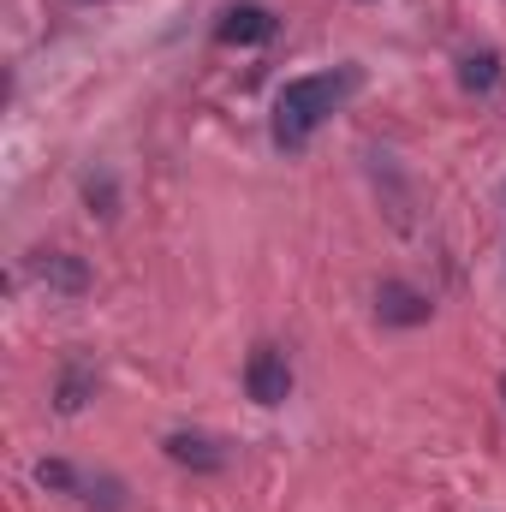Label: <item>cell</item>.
I'll use <instances>...</instances> for the list:
<instances>
[{"instance_id":"obj_3","label":"cell","mask_w":506,"mask_h":512,"mask_svg":"<svg viewBox=\"0 0 506 512\" xmlns=\"http://www.w3.org/2000/svg\"><path fill=\"white\" fill-rule=\"evenodd\" d=\"M376 310H381V322H393V328H417V322H429L435 304H429L417 286H405V280H381Z\"/></svg>"},{"instance_id":"obj_5","label":"cell","mask_w":506,"mask_h":512,"mask_svg":"<svg viewBox=\"0 0 506 512\" xmlns=\"http://www.w3.org/2000/svg\"><path fill=\"white\" fill-rule=\"evenodd\" d=\"M215 36H221L227 48H239V42H268V36H274V12H268V6H233V12L215 24Z\"/></svg>"},{"instance_id":"obj_2","label":"cell","mask_w":506,"mask_h":512,"mask_svg":"<svg viewBox=\"0 0 506 512\" xmlns=\"http://www.w3.org/2000/svg\"><path fill=\"white\" fill-rule=\"evenodd\" d=\"M245 393H251L256 405H280V399L292 393V364H286L280 346H256L251 352V364H245Z\"/></svg>"},{"instance_id":"obj_9","label":"cell","mask_w":506,"mask_h":512,"mask_svg":"<svg viewBox=\"0 0 506 512\" xmlns=\"http://www.w3.org/2000/svg\"><path fill=\"white\" fill-rule=\"evenodd\" d=\"M501 393H506V376H501Z\"/></svg>"},{"instance_id":"obj_7","label":"cell","mask_w":506,"mask_h":512,"mask_svg":"<svg viewBox=\"0 0 506 512\" xmlns=\"http://www.w3.org/2000/svg\"><path fill=\"white\" fill-rule=\"evenodd\" d=\"M495 78H501V54H495V48L459 60V84H465V90H495Z\"/></svg>"},{"instance_id":"obj_4","label":"cell","mask_w":506,"mask_h":512,"mask_svg":"<svg viewBox=\"0 0 506 512\" xmlns=\"http://www.w3.org/2000/svg\"><path fill=\"white\" fill-rule=\"evenodd\" d=\"M167 459H173V465H191V471H221V465H227V447H221L215 435L179 429V435H167Z\"/></svg>"},{"instance_id":"obj_6","label":"cell","mask_w":506,"mask_h":512,"mask_svg":"<svg viewBox=\"0 0 506 512\" xmlns=\"http://www.w3.org/2000/svg\"><path fill=\"white\" fill-rule=\"evenodd\" d=\"M36 274H42L54 292H84V286H90V268L72 251H42L36 256Z\"/></svg>"},{"instance_id":"obj_8","label":"cell","mask_w":506,"mask_h":512,"mask_svg":"<svg viewBox=\"0 0 506 512\" xmlns=\"http://www.w3.org/2000/svg\"><path fill=\"white\" fill-rule=\"evenodd\" d=\"M96 387V376L84 370V364H72L66 376H60V411H84V393Z\"/></svg>"},{"instance_id":"obj_1","label":"cell","mask_w":506,"mask_h":512,"mask_svg":"<svg viewBox=\"0 0 506 512\" xmlns=\"http://www.w3.org/2000/svg\"><path fill=\"white\" fill-rule=\"evenodd\" d=\"M358 66H334V72H310V78H292L274 102V143L280 149H304L316 131L328 126L352 96H358Z\"/></svg>"}]
</instances>
